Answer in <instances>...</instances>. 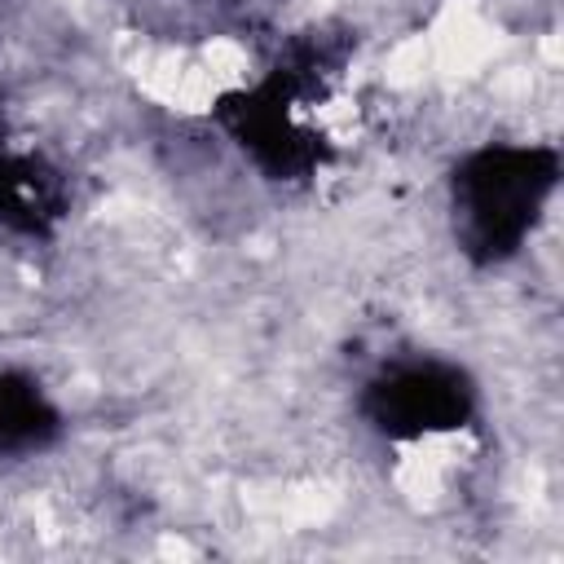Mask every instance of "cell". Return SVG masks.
<instances>
[{
  "label": "cell",
  "mask_w": 564,
  "mask_h": 564,
  "mask_svg": "<svg viewBox=\"0 0 564 564\" xmlns=\"http://www.w3.org/2000/svg\"><path fill=\"white\" fill-rule=\"evenodd\" d=\"M560 181L551 145H485L454 167V238L476 264H502L520 251Z\"/></svg>",
  "instance_id": "1"
},
{
  "label": "cell",
  "mask_w": 564,
  "mask_h": 564,
  "mask_svg": "<svg viewBox=\"0 0 564 564\" xmlns=\"http://www.w3.org/2000/svg\"><path fill=\"white\" fill-rule=\"evenodd\" d=\"M361 410L388 441H423V436L454 432L471 419L476 383L454 361L414 357L375 375L366 383Z\"/></svg>",
  "instance_id": "2"
},
{
  "label": "cell",
  "mask_w": 564,
  "mask_h": 564,
  "mask_svg": "<svg viewBox=\"0 0 564 564\" xmlns=\"http://www.w3.org/2000/svg\"><path fill=\"white\" fill-rule=\"evenodd\" d=\"M62 216V181L48 172L35 154H9L0 150V220L40 234Z\"/></svg>",
  "instance_id": "3"
},
{
  "label": "cell",
  "mask_w": 564,
  "mask_h": 564,
  "mask_svg": "<svg viewBox=\"0 0 564 564\" xmlns=\"http://www.w3.org/2000/svg\"><path fill=\"white\" fill-rule=\"evenodd\" d=\"M57 436V410L40 392L35 379L18 370H0V458L40 449Z\"/></svg>",
  "instance_id": "4"
}]
</instances>
